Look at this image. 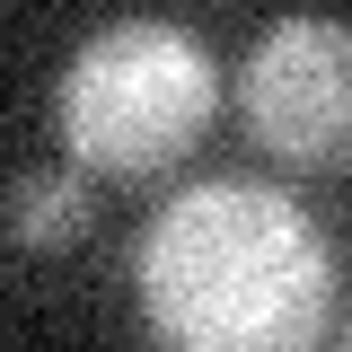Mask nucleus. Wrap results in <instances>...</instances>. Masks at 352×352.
<instances>
[{"label":"nucleus","instance_id":"nucleus-2","mask_svg":"<svg viewBox=\"0 0 352 352\" xmlns=\"http://www.w3.org/2000/svg\"><path fill=\"white\" fill-rule=\"evenodd\" d=\"M220 106L212 53L168 27V18H115L71 53V71L53 88V124L62 150L88 176H159L185 159Z\"/></svg>","mask_w":352,"mask_h":352},{"label":"nucleus","instance_id":"nucleus-3","mask_svg":"<svg viewBox=\"0 0 352 352\" xmlns=\"http://www.w3.org/2000/svg\"><path fill=\"white\" fill-rule=\"evenodd\" d=\"M247 132L282 168L352 159V27L344 18H273L247 53Z\"/></svg>","mask_w":352,"mask_h":352},{"label":"nucleus","instance_id":"nucleus-4","mask_svg":"<svg viewBox=\"0 0 352 352\" xmlns=\"http://www.w3.org/2000/svg\"><path fill=\"white\" fill-rule=\"evenodd\" d=\"M88 229V168H27L9 176V247L53 256Z\"/></svg>","mask_w":352,"mask_h":352},{"label":"nucleus","instance_id":"nucleus-5","mask_svg":"<svg viewBox=\"0 0 352 352\" xmlns=\"http://www.w3.org/2000/svg\"><path fill=\"white\" fill-rule=\"evenodd\" d=\"M335 352H352V317H344V344H335Z\"/></svg>","mask_w":352,"mask_h":352},{"label":"nucleus","instance_id":"nucleus-1","mask_svg":"<svg viewBox=\"0 0 352 352\" xmlns=\"http://www.w3.org/2000/svg\"><path fill=\"white\" fill-rule=\"evenodd\" d=\"M132 291L159 352H317L335 308V247L291 194L212 176L150 212Z\"/></svg>","mask_w":352,"mask_h":352}]
</instances>
